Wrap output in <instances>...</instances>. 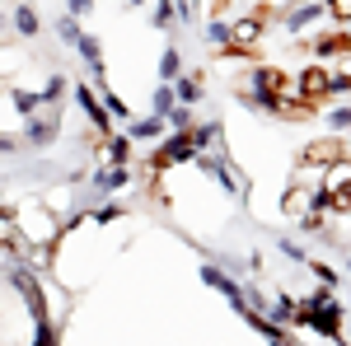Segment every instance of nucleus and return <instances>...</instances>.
<instances>
[{"label": "nucleus", "mask_w": 351, "mask_h": 346, "mask_svg": "<svg viewBox=\"0 0 351 346\" xmlns=\"http://www.w3.org/2000/svg\"><path fill=\"white\" fill-rule=\"evenodd\" d=\"M66 10H71L75 19H89V14H94V0H66Z\"/></svg>", "instance_id": "2f4dec72"}, {"label": "nucleus", "mask_w": 351, "mask_h": 346, "mask_svg": "<svg viewBox=\"0 0 351 346\" xmlns=\"http://www.w3.org/2000/svg\"><path fill=\"white\" fill-rule=\"evenodd\" d=\"M276 248H281V258H291V262H309L304 243H295V239H276Z\"/></svg>", "instance_id": "7c9ffc66"}, {"label": "nucleus", "mask_w": 351, "mask_h": 346, "mask_svg": "<svg viewBox=\"0 0 351 346\" xmlns=\"http://www.w3.org/2000/svg\"><path fill=\"white\" fill-rule=\"evenodd\" d=\"M127 183H132V164H99V169L89 173V187H94L99 197H112V192H122Z\"/></svg>", "instance_id": "6e6552de"}, {"label": "nucleus", "mask_w": 351, "mask_h": 346, "mask_svg": "<svg viewBox=\"0 0 351 346\" xmlns=\"http://www.w3.org/2000/svg\"><path fill=\"white\" fill-rule=\"evenodd\" d=\"M122 215H127V206H117V201L104 197V206H94V225H112V220H122Z\"/></svg>", "instance_id": "bb28decb"}, {"label": "nucleus", "mask_w": 351, "mask_h": 346, "mask_svg": "<svg viewBox=\"0 0 351 346\" xmlns=\"http://www.w3.org/2000/svg\"><path fill=\"white\" fill-rule=\"evenodd\" d=\"M127 5H132V10H141V5H145V0H127Z\"/></svg>", "instance_id": "473e14b6"}, {"label": "nucleus", "mask_w": 351, "mask_h": 346, "mask_svg": "<svg viewBox=\"0 0 351 346\" xmlns=\"http://www.w3.org/2000/svg\"><path fill=\"white\" fill-rule=\"evenodd\" d=\"M132 136L127 132H108L104 136V164H132Z\"/></svg>", "instance_id": "4468645a"}, {"label": "nucleus", "mask_w": 351, "mask_h": 346, "mask_svg": "<svg viewBox=\"0 0 351 346\" xmlns=\"http://www.w3.org/2000/svg\"><path fill=\"white\" fill-rule=\"evenodd\" d=\"M347 271H351V258H347Z\"/></svg>", "instance_id": "72a5a7b5"}, {"label": "nucleus", "mask_w": 351, "mask_h": 346, "mask_svg": "<svg viewBox=\"0 0 351 346\" xmlns=\"http://www.w3.org/2000/svg\"><path fill=\"white\" fill-rule=\"evenodd\" d=\"M169 84H173V99L188 103V108H197L202 99H206V80H202V71H188V66H183V75L169 80Z\"/></svg>", "instance_id": "f8f14e48"}, {"label": "nucleus", "mask_w": 351, "mask_h": 346, "mask_svg": "<svg viewBox=\"0 0 351 346\" xmlns=\"http://www.w3.org/2000/svg\"><path fill=\"white\" fill-rule=\"evenodd\" d=\"M122 127H127V136H132V140H141V145H155V140H164V132H169V117H160V112H145V117H127Z\"/></svg>", "instance_id": "9d476101"}, {"label": "nucleus", "mask_w": 351, "mask_h": 346, "mask_svg": "<svg viewBox=\"0 0 351 346\" xmlns=\"http://www.w3.org/2000/svg\"><path fill=\"white\" fill-rule=\"evenodd\" d=\"M309 271H314V281H319V286H328V291H337V286H342V276H337L328 262H309Z\"/></svg>", "instance_id": "c85d7f7f"}, {"label": "nucleus", "mask_w": 351, "mask_h": 346, "mask_svg": "<svg viewBox=\"0 0 351 346\" xmlns=\"http://www.w3.org/2000/svg\"><path fill=\"white\" fill-rule=\"evenodd\" d=\"M28 145H24V136L19 132H0V155H5V160H14V155H24Z\"/></svg>", "instance_id": "cd10ccee"}, {"label": "nucleus", "mask_w": 351, "mask_h": 346, "mask_svg": "<svg viewBox=\"0 0 351 346\" xmlns=\"http://www.w3.org/2000/svg\"><path fill=\"white\" fill-rule=\"evenodd\" d=\"M104 108H108V117H112V122H127V117H132L127 99H122V94H112L108 84H104Z\"/></svg>", "instance_id": "5701e85b"}, {"label": "nucleus", "mask_w": 351, "mask_h": 346, "mask_svg": "<svg viewBox=\"0 0 351 346\" xmlns=\"http://www.w3.org/2000/svg\"><path fill=\"white\" fill-rule=\"evenodd\" d=\"M347 38H351V24H347Z\"/></svg>", "instance_id": "f704fd0d"}, {"label": "nucleus", "mask_w": 351, "mask_h": 346, "mask_svg": "<svg viewBox=\"0 0 351 346\" xmlns=\"http://www.w3.org/2000/svg\"><path fill=\"white\" fill-rule=\"evenodd\" d=\"M192 164H197V169H202V173H206L220 192H230L234 201H243V197H248V183L234 173V164H230V155H225V150H197V160H192Z\"/></svg>", "instance_id": "7ed1b4c3"}, {"label": "nucleus", "mask_w": 351, "mask_h": 346, "mask_svg": "<svg viewBox=\"0 0 351 346\" xmlns=\"http://www.w3.org/2000/svg\"><path fill=\"white\" fill-rule=\"evenodd\" d=\"M206 42L211 47H230V19H211L206 24Z\"/></svg>", "instance_id": "a878e982"}, {"label": "nucleus", "mask_w": 351, "mask_h": 346, "mask_svg": "<svg viewBox=\"0 0 351 346\" xmlns=\"http://www.w3.org/2000/svg\"><path fill=\"white\" fill-rule=\"evenodd\" d=\"M192 140H197V150H225V127L220 122H197Z\"/></svg>", "instance_id": "f3484780"}, {"label": "nucleus", "mask_w": 351, "mask_h": 346, "mask_svg": "<svg viewBox=\"0 0 351 346\" xmlns=\"http://www.w3.org/2000/svg\"><path fill=\"white\" fill-rule=\"evenodd\" d=\"M10 24H14V33L28 38V42H33V38H43V19H38V10H33V5H14Z\"/></svg>", "instance_id": "2eb2a0df"}, {"label": "nucleus", "mask_w": 351, "mask_h": 346, "mask_svg": "<svg viewBox=\"0 0 351 346\" xmlns=\"http://www.w3.org/2000/svg\"><path fill=\"white\" fill-rule=\"evenodd\" d=\"M263 28H267L263 10H243V14H234V19H230V52H253L258 38H263Z\"/></svg>", "instance_id": "39448f33"}, {"label": "nucleus", "mask_w": 351, "mask_h": 346, "mask_svg": "<svg viewBox=\"0 0 351 346\" xmlns=\"http://www.w3.org/2000/svg\"><path fill=\"white\" fill-rule=\"evenodd\" d=\"M328 127L337 136H347L351 132V108H332V112H328Z\"/></svg>", "instance_id": "c756f323"}, {"label": "nucleus", "mask_w": 351, "mask_h": 346, "mask_svg": "<svg viewBox=\"0 0 351 346\" xmlns=\"http://www.w3.org/2000/svg\"><path fill=\"white\" fill-rule=\"evenodd\" d=\"M80 33H84V28H80L75 14H61V19H56V38H61L66 47H75V38H80Z\"/></svg>", "instance_id": "b1692460"}, {"label": "nucleus", "mask_w": 351, "mask_h": 346, "mask_svg": "<svg viewBox=\"0 0 351 346\" xmlns=\"http://www.w3.org/2000/svg\"><path fill=\"white\" fill-rule=\"evenodd\" d=\"M66 89H71V80H66L61 71H52V75L43 80V89H38V99H43V108H61V103H66Z\"/></svg>", "instance_id": "dca6fc26"}, {"label": "nucleus", "mask_w": 351, "mask_h": 346, "mask_svg": "<svg viewBox=\"0 0 351 346\" xmlns=\"http://www.w3.org/2000/svg\"><path fill=\"white\" fill-rule=\"evenodd\" d=\"M10 215H14V243H47L52 248L61 239V220L38 201H19Z\"/></svg>", "instance_id": "f03ea898"}, {"label": "nucleus", "mask_w": 351, "mask_h": 346, "mask_svg": "<svg viewBox=\"0 0 351 346\" xmlns=\"http://www.w3.org/2000/svg\"><path fill=\"white\" fill-rule=\"evenodd\" d=\"M197 122H192V108L188 103H173L169 108V132H192Z\"/></svg>", "instance_id": "393cba45"}, {"label": "nucleus", "mask_w": 351, "mask_h": 346, "mask_svg": "<svg viewBox=\"0 0 351 346\" xmlns=\"http://www.w3.org/2000/svg\"><path fill=\"white\" fill-rule=\"evenodd\" d=\"M71 89H75V103L84 108V117H89V127H94V132L99 136H108L112 132V117H108V108H104V99H94V89H89V84H71Z\"/></svg>", "instance_id": "1a4fd4ad"}, {"label": "nucleus", "mask_w": 351, "mask_h": 346, "mask_svg": "<svg viewBox=\"0 0 351 346\" xmlns=\"http://www.w3.org/2000/svg\"><path fill=\"white\" fill-rule=\"evenodd\" d=\"M295 89H300V99H304V103L328 99V94H332V71H324V66H309V71H300Z\"/></svg>", "instance_id": "9b49d317"}, {"label": "nucleus", "mask_w": 351, "mask_h": 346, "mask_svg": "<svg viewBox=\"0 0 351 346\" xmlns=\"http://www.w3.org/2000/svg\"><path fill=\"white\" fill-rule=\"evenodd\" d=\"M173 24H178V0H155V5H150V28L169 33Z\"/></svg>", "instance_id": "a211bd4d"}, {"label": "nucleus", "mask_w": 351, "mask_h": 346, "mask_svg": "<svg viewBox=\"0 0 351 346\" xmlns=\"http://www.w3.org/2000/svg\"><path fill=\"white\" fill-rule=\"evenodd\" d=\"M24 145L28 150H47L61 140V108H38V112H28L24 117Z\"/></svg>", "instance_id": "20e7f679"}, {"label": "nucleus", "mask_w": 351, "mask_h": 346, "mask_svg": "<svg viewBox=\"0 0 351 346\" xmlns=\"http://www.w3.org/2000/svg\"><path fill=\"white\" fill-rule=\"evenodd\" d=\"M10 108H14L19 117H28V112H38V108H43V99H38V89H24V84H10Z\"/></svg>", "instance_id": "6ab92c4d"}, {"label": "nucleus", "mask_w": 351, "mask_h": 346, "mask_svg": "<svg viewBox=\"0 0 351 346\" xmlns=\"http://www.w3.org/2000/svg\"><path fill=\"white\" fill-rule=\"evenodd\" d=\"M178 103L173 99V84L169 80H160V89H150V112H160V117H169V108Z\"/></svg>", "instance_id": "4be33fe9"}, {"label": "nucleus", "mask_w": 351, "mask_h": 346, "mask_svg": "<svg viewBox=\"0 0 351 346\" xmlns=\"http://www.w3.org/2000/svg\"><path fill=\"white\" fill-rule=\"evenodd\" d=\"M192 160H197L192 132H173L169 140H160V150H155V169H173V164H192Z\"/></svg>", "instance_id": "0eeeda50"}, {"label": "nucleus", "mask_w": 351, "mask_h": 346, "mask_svg": "<svg viewBox=\"0 0 351 346\" xmlns=\"http://www.w3.org/2000/svg\"><path fill=\"white\" fill-rule=\"evenodd\" d=\"M75 56H80L84 66H94V61H104V42H99L94 33H80V38H75Z\"/></svg>", "instance_id": "412c9836"}, {"label": "nucleus", "mask_w": 351, "mask_h": 346, "mask_svg": "<svg viewBox=\"0 0 351 346\" xmlns=\"http://www.w3.org/2000/svg\"><path fill=\"white\" fill-rule=\"evenodd\" d=\"M183 66H188V61H183V47H164L160 52V80H178Z\"/></svg>", "instance_id": "aec40b11"}, {"label": "nucleus", "mask_w": 351, "mask_h": 346, "mask_svg": "<svg viewBox=\"0 0 351 346\" xmlns=\"http://www.w3.org/2000/svg\"><path fill=\"white\" fill-rule=\"evenodd\" d=\"M328 19V0H295L286 14H281V28L286 33H309L314 24Z\"/></svg>", "instance_id": "423d86ee"}, {"label": "nucleus", "mask_w": 351, "mask_h": 346, "mask_svg": "<svg viewBox=\"0 0 351 346\" xmlns=\"http://www.w3.org/2000/svg\"><path fill=\"white\" fill-rule=\"evenodd\" d=\"M300 309H304V323H309L319 337L342 342V319H347V309H342V299L328 291V286H319L314 295H304V299H300Z\"/></svg>", "instance_id": "f257e3e1"}, {"label": "nucleus", "mask_w": 351, "mask_h": 346, "mask_svg": "<svg viewBox=\"0 0 351 346\" xmlns=\"http://www.w3.org/2000/svg\"><path fill=\"white\" fill-rule=\"evenodd\" d=\"M276 323H286V328H304V309H300L295 295H271V309H267Z\"/></svg>", "instance_id": "ddd939ff"}]
</instances>
